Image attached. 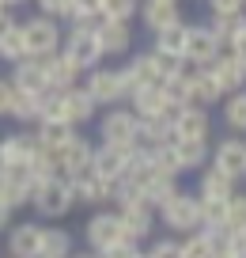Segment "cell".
Wrapping results in <instances>:
<instances>
[{"mask_svg":"<svg viewBox=\"0 0 246 258\" xmlns=\"http://www.w3.org/2000/svg\"><path fill=\"white\" fill-rule=\"evenodd\" d=\"M84 91L91 95L95 106H114L125 99V80H121V69H91Z\"/></svg>","mask_w":246,"mask_h":258,"instance_id":"8992f818","label":"cell"},{"mask_svg":"<svg viewBox=\"0 0 246 258\" xmlns=\"http://www.w3.org/2000/svg\"><path fill=\"white\" fill-rule=\"evenodd\" d=\"M223 254L246 258V232H227V239H223Z\"/></svg>","mask_w":246,"mask_h":258,"instance_id":"7bdbcfd3","label":"cell"},{"mask_svg":"<svg viewBox=\"0 0 246 258\" xmlns=\"http://www.w3.org/2000/svg\"><path fill=\"white\" fill-rule=\"evenodd\" d=\"M99 137L110 148H136L140 145V118L129 106H114L110 114H103L99 121Z\"/></svg>","mask_w":246,"mask_h":258,"instance_id":"277c9868","label":"cell"},{"mask_svg":"<svg viewBox=\"0 0 246 258\" xmlns=\"http://www.w3.org/2000/svg\"><path fill=\"white\" fill-rule=\"evenodd\" d=\"M125 156L129 148H110V145H99L95 152H91V175L99 178H110V182H118L121 175H125Z\"/></svg>","mask_w":246,"mask_h":258,"instance_id":"603a6c76","label":"cell"},{"mask_svg":"<svg viewBox=\"0 0 246 258\" xmlns=\"http://www.w3.org/2000/svg\"><path fill=\"white\" fill-rule=\"evenodd\" d=\"M19 4H27V0H0V8L8 12V8H19Z\"/></svg>","mask_w":246,"mask_h":258,"instance_id":"f907efd6","label":"cell"},{"mask_svg":"<svg viewBox=\"0 0 246 258\" xmlns=\"http://www.w3.org/2000/svg\"><path fill=\"white\" fill-rule=\"evenodd\" d=\"M227 232H246V194H235L227 202Z\"/></svg>","mask_w":246,"mask_h":258,"instance_id":"ab89813d","label":"cell"},{"mask_svg":"<svg viewBox=\"0 0 246 258\" xmlns=\"http://www.w3.org/2000/svg\"><path fill=\"white\" fill-rule=\"evenodd\" d=\"M95 42L103 57H121L133 49V27L114 23V19H95Z\"/></svg>","mask_w":246,"mask_h":258,"instance_id":"8fae6325","label":"cell"},{"mask_svg":"<svg viewBox=\"0 0 246 258\" xmlns=\"http://www.w3.org/2000/svg\"><path fill=\"white\" fill-rule=\"evenodd\" d=\"M72 137H76V125H68V121H57V118L34 121V141H38L46 152H57V148H64Z\"/></svg>","mask_w":246,"mask_h":258,"instance_id":"484cf974","label":"cell"},{"mask_svg":"<svg viewBox=\"0 0 246 258\" xmlns=\"http://www.w3.org/2000/svg\"><path fill=\"white\" fill-rule=\"evenodd\" d=\"M31 209L38 213V217H46V220L68 217V213L76 209L68 178H49V182H38V186H34V194H31Z\"/></svg>","mask_w":246,"mask_h":258,"instance_id":"3957f363","label":"cell"},{"mask_svg":"<svg viewBox=\"0 0 246 258\" xmlns=\"http://www.w3.org/2000/svg\"><path fill=\"white\" fill-rule=\"evenodd\" d=\"M12 88L16 91H31V95H46V73H42V61L38 57H23L19 64H12Z\"/></svg>","mask_w":246,"mask_h":258,"instance_id":"7402d4cb","label":"cell"},{"mask_svg":"<svg viewBox=\"0 0 246 258\" xmlns=\"http://www.w3.org/2000/svg\"><path fill=\"white\" fill-rule=\"evenodd\" d=\"M175 194H178V178H171V175H151L148 182L140 186V202L148 205V209H159V205H167Z\"/></svg>","mask_w":246,"mask_h":258,"instance_id":"83f0119b","label":"cell"},{"mask_svg":"<svg viewBox=\"0 0 246 258\" xmlns=\"http://www.w3.org/2000/svg\"><path fill=\"white\" fill-rule=\"evenodd\" d=\"M72 258H99L95 250H84V254H76V250H72Z\"/></svg>","mask_w":246,"mask_h":258,"instance_id":"816d5d0a","label":"cell"},{"mask_svg":"<svg viewBox=\"0 0 246 258\" xmlns=\"http://www.w3.org/2000/svg\"><path fill=\"white\" fill-rule=\"evenodd\" d=\"M227 53L235 57V61H242V64H246V27H242V31H238L235 38L227 42Z\"/></svg>","mask_w":246,"mask_h":258,"instance_id":"f6af8a7d","label":"cell"},{"mask_svg":"<svg viewBox=\"0 0 246 258\" xmlns=\"http://www.w3.org/2000/svg\"><path fill=\"white\" fill-rule=\"evenodd\" d=\"M91 152H95V145H91L88 137H72L64 148H57V171H61V178H76V175H84V171L91 167Z\"/></svg>","mask_w":246,"mask_h":258,"instance_id":"7c38bea8","label":"cell"},{"mask_svg":"<svg viewBox=\"0 0 246 258\" xmlns=\"http://www.w3.org/2000/svg\"><path fill=\"white\" fill-rule=\"evenodd\" d=\"M190 91H193V106H205V110H208L212 103H220V99H223L220 84L212 80V73H208V69H193Z\"/></svg>","mask_w":246,"mask_h":258,"instance_id":"f1b7e54d","label":"cell"},{"mask_svg":"<svg viewBox=\"0 0 246 258\" xmlns=\"http://www.w3.org/2000/svg\"><path fill=\"white\" fill-rule=\"evenodd\" d=\"M175 148V160H178V171H201L208 167V141H171Z\"/></svg>","mask_w":246,"mask_h":258,"instance_id":"4316f807","label":"cell"},{"mask_svg":"<svg viewBox=\"0 0 246 258\" xmlns=\"http://www.w3.org/2000/svg\"><path fill=\"white\" fill-rule=\"evenodd\" d=\"M159 217H163V224L171 228V232H197L201 228V202H197V194H182L178 190L175 198H171L167 205H159Z\"/></svg>","mask_w":246,"mask_h":258,"instance_id":"5b68a950","label":"cell"},{"mask_svg":"<svg viewBox=\"0 0 246 258\" xmlns=\"http://www.w3.org/2000/svg\"><path fill=\"white\" fill-rule=\"evenodd\" d=\"M171 4H178V0H171Z\"/></svg>","mask_w":246,"mask_h":258,"instance_id":"db71d44e","label":"cell"},{"mask_svg":"<svg viewBox=\"0 0 246 258\" xmlns=\"http://www.w3.org/2000/svg\"><path fill=\"white\" fill-rule=\"evenodd\" d=\"M19 38H23V49L27 57H49V53H61V23L49 16H31L19 23Z\"/></svg>","mask_w":246,"mask_h":258,"instance_id":"6da1fadb","label":"cell"},{"mask_svg":"<svg viewBox=\"0 0 246 258\" xmlns=\"http://www.w3.org/2000/svg\"><path fill=\"white\" fill-rule=\"evenodd\" d=\"M84 239H88V247L95 250V254H103V250H110V247H118V243H129L125 239V232H121V220H118V213H95V217L84 224Z\"/></svg>","mask_w":246,"mask_h":258,"instance_id":"52a82bcc","label":"cell"},{"mask_svg":"<svg viewBox=\"0 0 246 258\" xmlns=\"http://www.w3.org/2000/svg\"><path fill=\"white\" fill-rule=\"evenodd\" d=\"M61 57L72 61L79 73L99 69L103 53H99V42H95V23H76V27H72V31L61 38Z\"/></svg>","mask_w":246,"mask_h":258,"instance_id":"7a4b0ae2","label":"cell"},{"mask_svg":"<svg viewBox=\"0 0 246 258\" xmlns=\"http://www.w3.org/2000/svg\"><path fill=\"white\" fill-rule=\"evenodd\" d=\"M133 99V106H129V110L136 114V118H171V114L178 110V106H171L167 99H163V91L159 88H144V91H136V95H129Z\"/></svg>","mask_w":246,"mask_h":258,"instance_id":"d4e9b609","label":"cell"},{"mask_svg":"<svg viewBox=\"0 0 246 258\" xmlns=\"http://www.w3.org/2000/svg\"><path fill=\"white\" fill-rule=\"evenodd\" d=\"M68 186H72V202H76V205H103V202H114V186H118V182L84 171V175L68 178Z\"/></svg>","mask_w":246,"mask_h":258,"instance_id":"4fadbf2b","label":"cell"},{"mask_svg":"<svg viewBox=\"0 0 246 258\" xmlns=\"http://www.w3.org/2000/svg\"><path fill=\"white\" fill-rule=\"evenodd\" d=\"M212 16H246V0H208Z\"/></svg>","mask_w":246,"mask_h":258,"instance_id":"b9f144b4","label":"cell"},{"mask_svg":"<svg viewBox=\"0 0 246 258\" xmlns=\"http://www.w3.org/2000/svg\"><path fill=\"white\" fill-rule=\"evenodd\" d=\"M223 53V46L212 38L208 27H186V49H182V61L190 69H208L216 57Z\"/></svg>","mask_w":246,"mask_h":258,"instance_id":"ba28073f","label":"cell"},{"mask_svg":"<svg viewBox=\"0 0 246 258\" xmlns=\"http://www.w3.org/2000/svg\"><path fill=\"white\" fill-rule=\"evenodd\" d=\"M42 73H46V88L49 91H68V88H79V69L72 61H64L61 53H49L42 57Z\"/></svg>","mask_w":246,"mask_h":258,"instance_id":"44dd1931","label":"cell"},{"mask_svg":"<svg viewBox=\"0 0 246 258\" xmlns=\"http://www.w3.org/2000/svg\"><path fill=\"white\" fill-rule=\"evenodd\" d=\"M235 178L220 175V171L208 163V167H201V182H197V198L201 202H231L235 198Z\"/></svg>","mask_w":246,"mask_h":258,"instance_id":"cb8c5ba5","label":"cell"},{"mask_svg":"<svg viewBox=\"0 0 246 258\" xmlns=\"http://www.w3.org/2000/svg\"><path fill=\"white\" fill-rule=\"evenodd\" d=\"M136 16L144 19V27H148L151 34H159V31H167V27L182 23V8L171 4V0H144L140 8H136Z\"/></svg>","mask_w":246,"mask_h":258,"instance_id":"d6986e66","label":"cell"},{"mask_svg":"<svg viewBox=\"0 0 246 258\" xmlns=\"http://www.w3.org/2000/svg\"><path fill=\"white\" fill-rule=\"evenodd\" d=\"M27 57V49H23V38H19V23L12 27L4 38H0V61H8V64H19Z\"/></svg>","mask_w":246,"mask_h":258,"instance_id":"74e56055","label":"cell"},{"mask_svg":"<svg viewBox=\"0 0 246 258\" xmlns=\"http://www.w3.org/2000/svg\"><path fill=\"white\" fill-rule=\"evenodd\" d=\"M64 19L95 23V19H99V0H68V16H64Z\"/></svg>","mask_w":246,"mask_h":258,"instance_id":"f35d334b","label":"cell"},{"mask_svg":"<svg viewBox=\"0 0 246 258\" xmlns=\"http://www.w3.org/2000/svg\"><path fill=\"white\" fill-rule=\"evenodd\" d=\"M144 258H182V247H178V239H155L144 250Z\"/></svg>","mask_w":246,"mask_h":258,"instance_id":"60d3db41","label":"cell"},{"mask_svg":"<svg viewBox=\"0 0 246 258\" xmlns=\"http://www.w3.org/2000/svg\"><path fill=\"white\" fill-rule=\"evenodd\" d=\"M208 160H212V167L220 175L238 182V178H246V141L242 137H220V145L208 152Z\"/></svg>","mask_w":246,"mask_h":258,"instance_id":"9c48e42d","label":"cell"},{"mask_svg":"<svg viewBox=\"0 0 246 258\" xmlns=\"http://www.w3.org/2000/svg\"><path fill=\"white\" fill-rule=\"evenodd\" d=\"M4 247H8V258H38L42 254V224H34V220L16 224L8 232V239H4Z\"/></svg>","mask_w":246,"mask_h":258,"instance_id":"2e32d148","label":"cell"},{"mask_svg":"<svg viewBox=\"0 0 246 258\" xmlns=\"http://www.w3.org/2000/svg\"><path fill=\"white\" fill-rule=\"evenodd\" d=\"M8 118H16L19 125H34V121L42 118V95H31V91H12Z\"/></svg>","mask_w":246,"mask_h":258,"instance_id":"f546056e","label":"cell"},{"mask_svg":"<svg viewBox=\"0 0 246 258\" xmlns=\"http://www.w3.org/2000/svg\"><path fill=\"white\" fill-rule=\"evenodd\" d=\"M155 53H171V57H182V49H186V23H178V27H167V31H159L155 34Z\"/></svg>","mask_w":246,"mask_h":258,"instance_id":"836d02e7","label":"cell"},{"mask_svg":"<svg viewBox=\"0 0 246 258\" xmlns=\"http://www.w3.org/2000/svg\"><path fill=\"white\" fill-rule=\"evenodd\" d=\"M38 258H72V232L42 228V254Z\"/></svg>","mask_w":246,"mask_h":258,"instance_id":"1f68e13d","label":"cell"},{"mask_svg":"<svg viewBox=\"0 0 246 258\" xmlns=\"http://www.w3.org/2000/svg\"><path fill=\"white\" fill-rule=\"evenodd\" d=\"M136 258H144V254H136Z\"/></svg>","mask_w":246,"mask_h":258,"instance_id":"11a10c76","label":"cell"},{"mask_svg":"<svg viewBox=\"0 0 246 258\" xmlns=\"http://www.w3.org/2000/svg\"><path fill=\"white\" fill-rule=\"evenodd\" d=\"M171 129H175V141H208V129H212V118H208L205 106H178L171 114Z\"/></svg>","mask_w":246,"mask_h":258,"instance_id":"30bf717a","label":"cell"},{"mask_svg":"<svg viewBox=\"0 0 246 258\" xmlns=\"http://www.w3.org/2000/svg\"><path fill=\"white\" fill-rule=\"evenodd\" d=\"M140 250H136V243H118V247H110V250H103L99 258H136Z\"/></svg>","mask_w":246,"mask_h":258,"instance_id":"bcb514c9","label":"cell"},{"mask_svg":"<svg viewBox=\"0 0 246 258\" xmlns=\"http://www.w3.org/2000/svg\"><path fill=\"white\" fill-rule=\"evenodd\" d=\"M208 73H212V80L220 84L223 95H235V91H246V64L235 61L231 53H220L212 64H208Z\"/></svg>","mask_w":246,"mask_h":258,"instance_id":"ac0fdd59","label":"cell"},{"mask_svg":"<svg viewBox=\"0 0 246 258\" xmlns=\"http://www.w3.org/2000/svg\"><path fill=\"white\" fill-rule=\"evenodd\" d=\"M8 220H12V209L4 202H0V232H4V228H8Z\"/></svg>","mask_w":246,"mask_h":258,"instance_id":"681fc988","label":"cell"},{"mask_svg":"<svg viewBox=\"0 0 246 258\" xmlns=\"http://www.w3.org/2000/svg\"><path fill=\"white\" fill-rule=\"evenodd\" d=\"M121 80H125V99H129V95H136V91H144V88H159L163 76H159L151 53H140V57H133V61L121 69Z\"/></svg>","mask_w":246,"mask_h":258,"instance_id":"9a60e30c","label":"cell"},{"mask_svg":"<svg viewBox=\"0 0 246 258\" xmlns=\"http://www.w3.org/2000/svg\"><path fill=\"white\" fill-rule=\"evenodd\" d=\"M140 8V0H99V19H114V23H129Z\"/></svg>","mask_w":246,"mask_h":258,"instance_id":"e575fe53","label":"cell"},{"mask_svg":"<svg viewBox=\"0 0 246 258\" xmlns=\"http://www.w3.org/2000/svg\"><path fill=\"white\" fill-rule=\"evenodd\" d=\"M38 16L64 19V16H68V0H38Z\"/></svg>","mask_w":246,"mask_h":258,"instance_id":"ee69618b","label":"cell"},{"mask_svg":"<svg viewBox=\"0 0 246 258\" xmlns=\"http://www.w3.org/2000/svg\"><path fill=\"white\" fill-rule=\"evenodd\" d=\"M118 220H121L125 239L140 243V239H148L151 228H155V209H148L144 202H129V205H118Z\"/></svg>","mask_w":246,"mask_h":258,"instance_id":"5bb4252c","label":"cell"},{"mask_svg":"<svg viewBox=\"0 0 246 258\" xmlns=\"http://www.w3.org/2000/svg\"><path fill=\"white\" fill-rule=\"evenodd\" d=\"M27 175H31V182H49V178H61V171H57V156L46 152V148L38 145V152H34V160L27 163Z\"/></svg>","mask_w":246,"mask_h":258,"instance_id":"d6a6232c","label":"cell"},{"mask_svg":"<svg viewBox=\"0 0 246 258\" xmlns=\"http://www.w3.org/2000/svg\"><path fill=\"white\" fill-rule=\"evenodd\" d=\"M12 27H16V19H12V12H0V38H4V34H8Z\"/></svg>","mask_w":246,"mask_h":258,"instance_id":"c3c4849f","label":"cell"},{"mask_svg":"<svg viewBox=\"0 0 246 258\" xmlns=\"http://www.w3.org/2000/svg\"><path fill=\"white\" fill-rule=\"evenodd\" d=\"M57 99H61V121H68V125H84V121H91L99 114V106L91 103V95L84 88L57 91Z\"/></svg>","mask_w":246,"mask_h":258,"instance_id":"ffe728a7","label":"cell"},{"mask_svg":"<svg viewBox=\"0 0 246 258\" xmlns=\"http://www.w3.org/2000/svg\"><path fill=\"white\" fill-rule=\"evenodd\" d=\"M223 121H227L235 133H246V91H235L223 103Z\"/></svg>","mask_w":246,"mask_h":258,"instance_id":"d590c367","label":"cell"},{"mask_svg":"<svg viewBox=\"0 0 246 258\" xmlns=\"http://www.w3.org/2000/svg\"><path fill=\"white\" fill-rule=\"evenodd\" d=\"M242 27H246V16H212V27H208V31H212V38L220 42V46H227Z\"/></svg>","mask_w":246,"mask_h":258,"instance_id":"8d00e7d4","label":"cell"},{"mask_svg":"<svg viewBox=\"0 0 246 258\" xmlns=\"http://www.w3.org/2000/svg\"><path fill=\"white\" fill-rule=\"evenodd\" d=\"M12 91H16V88H12L8 80H0V118H4V114H8V106H12Z\"/></svg>","mask_w":246,"mask_h":258,"instance_id":"7dc6e473","label":"cell"},{"mask_svg":"<svg viewBox=\"0 0 246 258\" xmlns=\"http://www.w3.org/2000/svg\"><path fill=\"white\" fill-rule=\"evenodd\" d=\"M216 258H231V254H223V250H220V254H216Z\"/></svg>","mask_w":246,"mask_h":258,"instance_id":"f5cc1de1","label":"cell"},{"mask_svg":"<svg viewBox=\"0 0 246 258\" xmlns=\"http://www.w3.org/2000/svg\"><path fill=\"white\" fill-rule=\"evenodd\" d=\"M0 12H4V8H0Z\"/></svg>","mask_w":246,"mask_h":258,"instance_id":"9f6ffc18","label":"cell"},{"mask_svg":"<svg viewBox=\"0 0 246 258\" xmlns=\"http://www.w3.org/2000/svg\"><path fill=\"white\" fill-rule=\"evenodd\" d=\"M31 194H34V182L27 175V167H12L0 175V202L8 205V209H23L31 205Z\"/></svg>","mask_w":246,"mask_h":258,"instance_id":"e0dca14e","label":"cell"},{"mask_svg":"<svg viewBox=\"0 0 246 258\" xmlns=\"http://www.w3.org/2000/svg\"><path fill=\"white\" fill-rule=\"evenodd\" d=\"M175 141V129H171V118H144L140 121V148H159Z\"/></svg>","mask_w":246,"mask_h":258,"instance_id":"4dcf8cb0","label":"cell"}]
</instances>
